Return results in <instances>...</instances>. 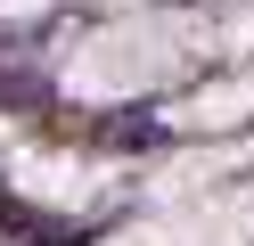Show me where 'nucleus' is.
<instances>
[{"label":"nucleus","mask_w":254,"mask_h":246,"mask_svg":"<svg viewBox=\"0 0 254 246\" xmlns=\"http://www.w3.org/2000/svg\"><path fill=\"white\" fill-rule=\"evenodd\" d=\"M0 238H8V246H90V238H99V222L41 213L33 197H0Z\"/></svg>","instance_id":"obj_1"}]
</instances>
